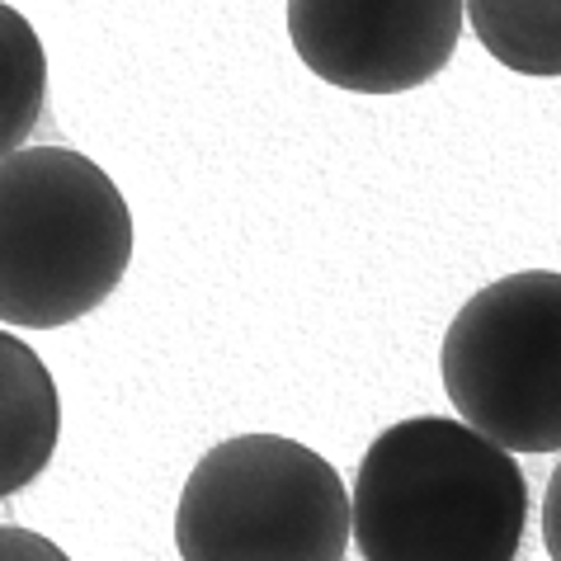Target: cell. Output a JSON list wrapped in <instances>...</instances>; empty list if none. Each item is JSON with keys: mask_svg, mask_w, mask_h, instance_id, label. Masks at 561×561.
Segmentation results:
<instances>
[{"mask_svg": "<svg viewBox=\"0 0 561 561\" xmlns=\"http://www.w3.org/2000/svg\"><path fill=\"white\" fill-rule=\"evenodd\" d=\"M137 227L108 170L67 147L0 156V321L57 331L123 284Z\"/></svg>", "mask_w": 561, "mask_h": 561, "instance_id": "obj_2", "label": "cell"}, {"mask_svg": "<svg viewBox=\"0 0 561 561\" xmlns=\"http://www.w3.org/2000/svg\"><path fill=\"white\" fill-rule=\"evenodd\" d=\"M350 491L317 448L241 434L194 462L175 510L180 561H345Z\"/></svg>", "mask_w": 561, "mask_h": 561, "instance_id": "obj_3", "label": "cell"}, {"mask_svg": "<svg viewBox=\"0 0 561 561\" xmlns=\"http://www.w3.org/2000/svg\"><path fill=\"white\" fill-rule=\"evenodd\" d=\"M542 542H548V557L561 561V462L548 481V495H542Z\"/></svg>", "mask_w": 561, "mask_h": 561, "instance_id": "obj_10", "label": "cell"}, {"mask_svg": "<svg viewBox=\"0 0 561 561\" xmlns=\"http://www.w3.org/2000/svg\"><path fill=\"white\" fill-rule=\"evenodd\" d=\"M462 0H288V38L311 76L354 95L434 81L462 38Z\"/></svg>", "mask_w": 561, "mask_h": 561, "instance_id": "obj_5", "label": "cell"}, {"mask_svg": "<svg viewBox=\"0 0 561 561\" xmlns=\"http://www.w3.org/2000/svg\"><path fill=\"white\" fill-rule=\"evenodd\" d=\"M350 514L364 561H514L528 481L467 420L415 415L373 439Z\"/></svg>", "mask_w": 561, "mask_h": 561, "instance_id": "obj_1", "label": "cell"}, {"mask_svg": "<svg viewBox=\"0 0 561 561\" xmlns=\"http://www.w3.org/2000/svg\"><path fill=\"white\" fill-rule=\"evenodd\" d=\"M0 561H71L53 538L20 524H0Z\"/></svg>", "mask_w": 561, "mask_h": 561, "instance_id": "obj_9", "label": "cell"}, {"mask_svg": "<svg viewBox=\"0 0 561 561\" xmlns=\"http://www.w3.org/2000/svg\"><path fill=\"white\" fill-rule=\"evenodd\" d=\"M477 43L505 71L561 76V0H462Z\"/></svg>", "mask_w": 561, "mask_h": 561, "instance_id": "obj_7", "label": "cell"}, {"mask_svg": "<svg viewBox=\"0 0 561 561\" xmlns=\"http://www.w3.org/2000/svg\"><path fill=\"white\" fill-rule=\"evenodd\" d=\"M57 439L61 397L48 364L20 335L0 331V501L43 477Z\"/></svg>", "mask_w": 561, "mask_h": 561, "instance_id": "obj_6", "label": "cell"}, {"mask_svg": "<svg viewBox=\"0 0 561 561\" xmlns=\"http://www.w3.org/2000/svg\"><path fill=\"white\" fill-rule=\"evenodd\" d=\"M48 100V53L38 28L0 0V156L20 151Z\"/></svg>", "mask_w": 561, "mask_h": 561, "instance_id": "obj_8", "label": "cell"}, {"mask_svg": "<svg viewBox=\"0 0 561 561\" xmlns=\"http://www.w3.org/2000/svg\"><path fill=\"white\" fill-rule=\"evenodd\" d=\"M458 420L510 454H561V274L519 270L472 293L439 350Z\"/></svg>", "mask_w": 561, "mask_h": 561, "instance_id": "obj_4", "label": "cell"}]
</instances>
